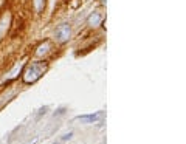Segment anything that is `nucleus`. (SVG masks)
<instances>
[{"mask_svg": "<svg viewBox=\"0 0 186 144\" xmlns=\"http://www.w3.org/2000/svg\"><path fill=\"white\" fill-rule=\"evenodd\" d=\"M45 71H46V64L34 62V64L28 65L27 70L23 71V82L25 84H34L36 81H39L44 76Z\"/></svg>", "mask_w": 186, "mask_h": 144, "instance_id": "obj_1", "label": "nucleus"}, {"mask_svg": "<svg viewBox=\"0 0 186 144\" xmlns=\"http://www.w3.org/2000/svg\"><path fill=\"white\" fill-rule=\"evenodd\" d=\"M105 116L104 112H96V113H92V115H82V116H78L76 119L84 122V124H95V122H99L102 121Z\"/></svg>", "mask_w": 186, "mask_h": 144, "instance_id": "obj_2", "label": "nucleus"}, {"mask_svg": "<svg viewBox=\"0 0 186 144\" xmlns=\"http://www.w3.org/2000/svg\"><path fill=\"white\" fill-rule=\"evenodd\" d=\"M53 144H64V143H62L61 140H57V141H54V143H53Z\"/></svg>", "mask_w": 186, "mask_h": 144, "instance_id": "obj_6", "label": "nucleus"}, {"mask_svg": "<svg viewBox=\"0 0 186 144\" xmlns=\"http://www.w3.org/2000/svg\"><path fill=\"white\" fill-rule=\"evenodd\" d=\"M82 144H84V143H82Z\"/></svg>", "mask_w": 186, "mask_h": 144, "instance_id": "obj_7", "label": "nucleus"}, {"mask_svg": "<svg viewBox=\"0 0 186 144\" xmlns=\"http://www.w3.org/2000/svg\"><path fill=\"white\" fill-rule=\"evenodd\" d=\"M56 36H57V39H59L61 42L67 41V39L70 37V26H68V25H61V26H57Z\"/></svg>", "mask_w": 186, "mask_h": 144, "instance_id": "obj_3", "label": "nucleus"}, {"mask_svg": "<svg viewBox=\"0 0 186 144\" xmlns=\"http://www.w3.org/2000/svg\"><path fill=\"white\" fill-rule=\"evenodd\" d=\"M87 22H89V25H98V23L101 22V16H99L98 12H93L92 16L87 19Z\"/></svg>", "mask_w": 186, "mask_h": 144, "instance_id": "obj_4", "label": "nucleus"}, {"mask_svg": "<svg viewBox=\"0 0 186 144\" xmlns=\"http://www.w3.org/2000/svg\"><path fill=\"white\" fill-rule=\"evenodd\" d=\"M71 137H73V132H68V133H65V135H62V138H61V141H62V143H65V141H68V140H71Z\"/></svg>", "mask_w": 186, "mask_h": 144, "instance_id": "obj_5", "label": "nucleus"}]
</instances>
